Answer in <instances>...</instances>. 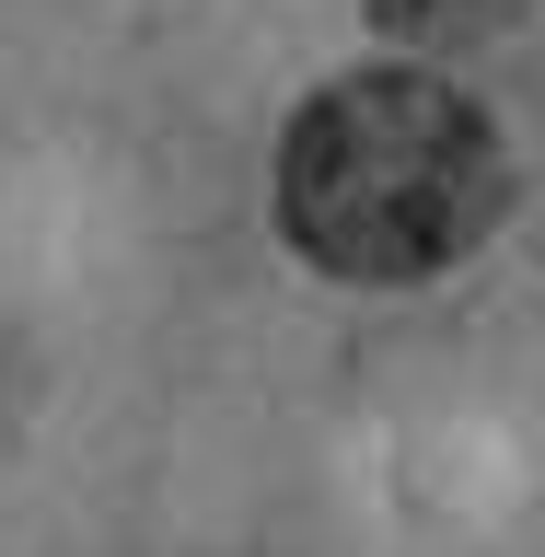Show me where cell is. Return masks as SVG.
<instances>
[{
    "label": "cell",
    "instance_id": "2",
    "mask_svg": "<svg viewBox=\"0 0 545 557\" xmlns=\"http://www.w3.org/2000/svg\"><path fill=\"white\" fill-rule=\"evenodd\" d=\"M511 12V0H372L383 35H407V47H453V35H487Z\"/></svg>",
    "mask_w": 545,
    "mask_h": 557
},
{
    "label": "cell",
    "instance_id": "1",
    "mask_svg": "<svg viewBox=\"0 0 545 557\" xmlns=\"http://www.w3.org/2000/svg\"><path fill=\"white\" fill-rule=\"evenodd\" d=\"M511 209V151L442 70H348L278 139V233L325 278H442Z\"/></svg>",
    "mask_w": 545,
    "mask_h": 557
}]
</instances>
